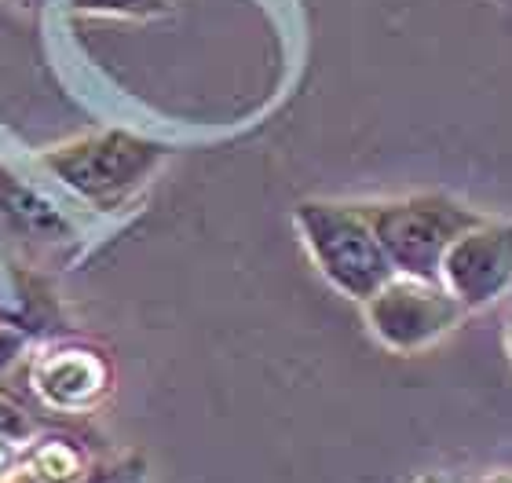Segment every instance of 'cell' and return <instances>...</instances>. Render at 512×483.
<instances>
[{
	"label": "cell",
	"instance_id": "1",
	"mask_svg": "<svg viewBox=\"0 0 512 483\" xmlns=\"http://www.w3.org/2000/svg\"><path fill=\"white\" fill-rule=\"evenodd\" d=\"M297 227L326 282L352 301H370L395 275L392 260H388L381 238L370 224L366 205L319 202V198L300 202Z\"/></svg>",
	"mask_w": 512,
	"mask_h": 483
},
{
	"label": "cell",
	"instance_id": "2",
	"mask_svg": "<svg viewBox=\"0 0 512 483\" xmlns=\"http://www.w3.org/2000/svg\"><path fill=\"white\" fill-rule=\"evenodd\" d=\"M366 213L395 275H414L428 282H443L439 275L450 246L483 220L476 209L447 194H406L392 202H370Z\"/></svg>",
	"mask_w": 512,
	"mask_h": 483
},
{
	"label": "cell",
	"instance_id": "3",
	"mask_svg": "<svg viewBox=\"0 0 512 483\" xmlns=\"http://www.w3.org/2000/svg\"><path fill=\"white\" fill-rule=\"evenodd\" d=\"M44 169L96 209H118L165 161V147L132 132H96L41 154Z\"/></svg>",
	"mask_w": 512,
	"mask_h": 483
},
{
	"label": "cell",
	"instance_id": "4",
	"mask_svg": "<svg viewBox=\"0 0 512 483\" xmlns=\"http://www.w3.org/2000/svg\"><path fill=\"white\" fill-rule=\"evenodd\" d=\"M363 308L377 341L392 352H421L465 319V304L443 282L414 275H392Z\"/></svg>",
	"mask_w": 512,
	"mask_h": 483
},
{
	"label": "cell",
	"instance_id": "5",
	"mask_svg": "<svg viewBox=\"0 0 512 483\" xmlns=\"http://www.w3.org/2000/svg\"><path fill=\"white\" fill-rule=\"evenodd\" d=\"M447 286L465 312L487 308L512 290V220H487L469 227L443 260Z\"/></svg>",
	"mask_w": 512,
	"mask_h": 483
},
{
	"label": "cell",
	"instance_id": "6",
	"mask_svg": "<svg viewBox=\"0 0 512 483\" xmlns=\"http://www.w3.org/2000/svg\"><path fill=\"white\" fill-rule=\"evenodd\" d=\"M107 363L88 348H55L37 363L33 381L55 407H88L107 388Z\"/></svg>",
	"mask_w": 512,
	"mask_h": 483
},
{
	"label": "cell",
	"instance_id": "7",
	"mask_svg": "<svg viewBox=\"0 0 512 483\" xmlns=\"http://www.w3.org/2000/svg\"><path fill=\"white\" fill-rule=\"evenodd\" d=\"M0 216L8 224L22 227L26 235H37V238H55L66 231L63 216L55 213L41 194H33L26 183L15 180L8 169H0Z\"/></svg>",
	"mask_w": 512,
	"mask_h": 483
},
{
	"label": "cell",
	"instance_id": "8",
	"mask_svg": "<svg viewBox=\"0 0 512 483\" xmlns=\"http://www.w3.org/2000/svg\"><path fill=\"white\" fill-rule=\"evenodd\" d=\"M81 15H121V19H154L169 11V0H66Z\"/></svg>",
	"mask_w": 512,
	"mask_h": 483
},
{
	"label": "cell",
	"instance_id": "9",
	"mask_svg": "<svg viewBox=\"0 0 512 483\" xmlns=\"http://www.w3.org/2000/svg\"><path fill=\"white\" fill-rule=\"evenodd\" d=\"M33 432L30 418H26V410L19 403H11L4 392H0V443H15V440H26Z\"/></svg>",
	"mask_w": 512,
	"mask_h": 483
},
{
	"label": "cell",
	"instance_id": "10",
	"mask_svg": "<svg viewBox=\"0 0 512 483\" xmlns=\"http://www.w3.org/2000/svg\"><path fill=\"white\" fill-rule=\"evenodd\" d=\"M22 348H26V333L11 330V326H0V377L19 363Z\"/></svg>",
	"mask_w": 512,
	"mask_h": 483
},
{
	"label": "cell",
	"instance_id": "11",
	"mask_svg": "<svg viewBox=\"0 0 512 483\" xmlns=\"http://www.w3.org/2000/svg\"><path fill=\"white\" fill-rule=\"evenodd\" d=\"M417 483H461V480H454V476H447V473H425Z\"/></svg>",
	"mask_w": 512,
	"mask_h": 483
},
{
	"label": "cell",
	"instance_id": "12",
	"mask_svg": "<svg viewBox=\"0 0 512 483\" xmlns=\"http://www.w3.org/2000/svg\"><path fill=\"white\" fill-rule=\"evenodd\" d=\"M11 4H15V8H44V4H48V0H11Z\"/></svg>",
	"mask_w": 512,
	"mask_h": 483
},
{
	"label": "cell",
	"instance_id": "13",
	"mask_svg": "<svg viewBox=\"0 0 512 483\" xmlns=\"http://www.w3.org/2000/svg\"><path fill=\"white\" fill-rule=\"evenodd\" d=\"M483 483H512V473H494V476H487Z\"/></svg>",
	"mask_w": 512,
	"mask_h": 483
},
{
	"label": "cell",
	"instance_id": "14",
	"mask_svg": "<svg viewBox=\"0 0 512 483\" xmlns=\"http://www.w3.org/2000/svg\"><path fill=\"white\" fill-rule=\"evenodd\" d=\"M509 355H512V330H509Z\"/></svg>",
	"mask_w": 512,
	"mask_h": 483
}]
</instances>
